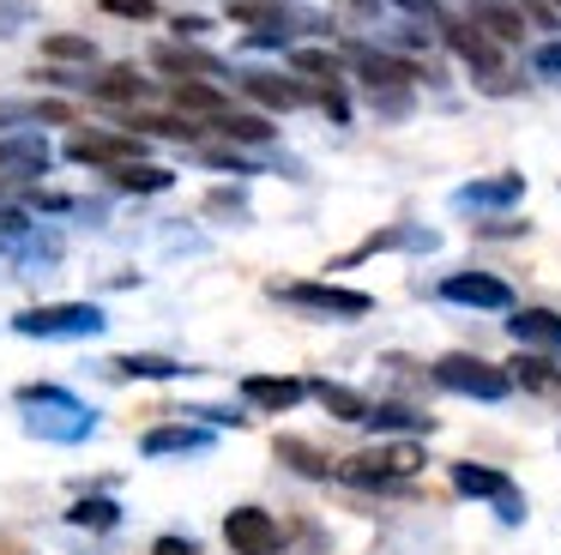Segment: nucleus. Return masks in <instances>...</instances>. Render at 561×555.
I'll return each instance as SVG.
<instances>
[{
  "label": "nucleus",
  "instance_id": "obj_1",
  "mask_svg": "<svg viewBox=\"0 0 561 555\" xmlns=\"http://www.w3.org/2000/svg\"><path fill=\"white\" fill-rule=\"evenodd\" d=\"M19 405H25V429L43 434V441H85L91 422H98L91 405H79L67 386H25Z\"/></svg>",
  "mask_w": 561,
  "mask_h": 555
},
{
  "label": "nucleus",
  "instance_id": "obj_2",
  "mask_svg": "<svg viewBox=\"0 0 561 555\" xmlns=\"http://www.w3.org/2000/svg\"><path fill=\"white\" fill-rule=\"evenodd\" d=\"M423 471V446L416 441H387V446H368V453L344 458L339 477L356 483V489H387V483H404Z\"/></svg>",
  "mask_w": 561,
  "mask_h": 555
},
{
  "label": "nucleus",
  "instance_id": "obj_3",
  "mask_svg": "<svg viewBox=\"0 0 561 555\" xmlns=\"http://www.w3.org/2000/svg\"><path fill=\"white\" fill-rule=\"evenodd\" d=\"M435 381L447 386V393H465V398H489V405L513 393V374H507V369H495V362H483V356H459V350L435 362Z\"/></svg>",
  "mask_w": 561,
  "mask_h": 555
},
{
  "label": "nucleus",
  "instance_id": "obj_4",
  "mask_svg": "<svg viewBox=\"0 0 561 555\" xmlns=\"http://www.w3.org/2000/svg\"><path fill=\"white\" fill-rule=\"evenodd\" d=\"M13 326L25 338H91V332H103V308H91V302H55V308H25Z\"/></svg>",
  "mask_w": 561,
  "mask_h": 555
},
{
  "label": "nucleus",
  "instance_id": "obj_5",
  "mask_svg": "<svg viewBox=\"0 0 561 555\" xmlns=\"http://www.w3.org/2000/svg\"><path fill=\"white\" fill-rule=\"evenodd\" d=\"M272 296L296 302V308H314V314H339V320H363L375 308L363 290H339V284H272Z\"/></svg>",
  "mask_w": 561,
  "mask_h": 555
},
{
  "label": "nucleus",
  "instance_id": "obj_6",
  "mask_svg": "<svg viewBox=\"0 0 561 555\" xmlns=\"http://www.w3.org/2000/svg\"><path fill=\"white\" fill-rule=\"evenodd\" d=\"M224 537H230L236 555H278L284 550V531L266 507H236V513L224 519Z\"/></svg>",
  "mask_w": 561,
  "mask_h": 555
},
{
  "label": "nucleus",
  "instance_id": "obj_7",
  "mask_svg": "<svg viewBox=\"0 0 561 555\" xmlns=\"http://www.w3.org/2000/svg\"><path fill=\"white\" fill-rule=\"evenodd\" d=\"M440 302H459V308H513V284L495 272H453V278H440Z\"/></svg>",
  "mask_w": 561,
  "mask_h": 555
},
{
  "label": "nucleus",
  "instance_id": "obj_8",
  "mask_svg": "<svg viewBox=\"0 0 561 555\" xmlns=\"http://www.w3.org/2000/svg\"><path fill=\"white\" fill-rule=\"evenodd\" d=\"M453 489L477 495V501H495L507 519H519V489H513V477H501V471H489V465H453Z\"/></svg>",
  "mask_w": 561,
  "mask_h": 555
},
{
  "label": "nucleus",
  "instance_id": "obj_9",
  "mask_svg": "<svg viewBox=\"0 0 561 555\" xmlns=\"http://www.w3.org/2000/svg\"><path fill=\"white\" fill-rule=\"evenodd\" d=\"M67 157H73V163H110V169H122V163H139V157H146V145L122 139V133H73V139H67Z\"/></svg>",
  "mask_w": 561,
  "mask_h": 555
},
{
  "label": "nucleus",
  "instance_id": "obj_10",
  "mask_svg": "<svg viewBox=\"0 0 561 555\" xmlns=\"http://www.w3.org/2000/svg\"><path fill=\"white\" fill-rule=\"evenodd\" d=\"M440 31H447V48H453V55H459V60H471V67L483 72V79H489V72L501 67V43H495V36L483 31V24H465V19H440Z\"/></svg>",
  "mask_w": 561,
  "mask_h": 555
},
{
  "label": "nucleus",
  "instance_id": "obj_11",
  "mask_svg": "<svg viewBox=\"0 0 561 555\" xmlns=\"http://www.w3.org/2000/svg\"><path fill=\"white\" fill-rule=\"evenodd\" d=\"M314 393V381H296V374H248L242 381V398L260 410H290Z\"/></svg>",
  "mask_w": 561,
  "mask_h": 555
},
{
  "label": "nucleus",
  "instance_id": "obj_12",
  "mask_svg": "<svg viewBox=\"0 0 561 555\" xmlns=\"http://www.w3.org/2000/svg\"><path fill=\"white\" fill-rule=\"evenodd\" d=\"M507 332L519 338V344H531V350H556V356H561V314L556 308H519V314H507Z\"/></svg>",
  "mask_w": 561,
  "mask_h": 555
},
{
  "label": "nucleus",
  "instance_id": "obj_13",
  "mask_svg": "<svg viewBox=\"0 0 561 555\" xmlns=\"http://www.w3.org/2000/svg\"><path fill=\"white\" fill-rule=\"evenodd\" d=\"M211 446V429H187V422H170V429H151L139 434V453L163 458V453H206Z\"/></svg>",
  "mask_w": 561,
  "mask_h": 555
},
{
  "label": "nucleus",
  "instance_id": "obj_14",
  "mask_svg": "<svg viewBox=\"0 0 561 555\" xmlns=\"http://www.w3.org/2000/svg\"><path fill=\"white\" fill-rule=\"evenodd\" d=\"M356 72H363L368 84H375V91H404V84H411V67H404L399 55H380V48H356Z\"/></svg>",
  "mask_w": 561,
  "mask_h": 555
},
{
  "label": "nucleus",
  "instance_id": "obj_15",
  "mask_svg": "<svg viewBox=\"0 0 561 555\" xmlns=\"http://www.w3.org/2000/svg\"><path fill=\"white\" fill-rule=\"evenodd\" d=\"M242 91L260 97L266 109H296V103H308V97H314V91H302L296 79H278V72H242Z\"/></svg>",
  "mask_w": 561,
  "mask_h": 555
},
{
  "label": "nucleus",
  "instance_id": "obj_16",
  "mask_svg": "<svg viewBox=\"0 0 561 555\" xmlns=\"http://www.w3.org/2000/svg\"><path fill=\"white\" fill-rule=\"evenodd\" d=\"M477 24H483L495 43H519L525 36V19L507 7V0H477Z\"/></svg>",
  "mask_w": 561,
  "mask_h": 555
},
{
  "label": "nucleus",
  "instance_id": "obj_17",
  "mask_svg": "<svg viewBox=\"0 0 561 555\" xmlns=\"http://www.w3.org/2000/svg\"><path fill=\"white\" fill-rule=\"evenodd\" d=\"M98 97H110V103H139V97H151V84L139 79L134 67H115V72H98Z\"/></svg>",
  "mask_w": 561,
  "mask_h": 555
},
{
  "label": "nucleus",
  "instance_id": "obj_18",
  "mask_svg": "<svg viewBox=\"0 0 561 555\" xmlns=\"http://www.w3.org/2000/svg\"><path fill=\"white\" fill-rule=\"evenodd\" d=\"M525 193V181L519 175H495V181H471V188L459 193L465 205H513Z\"/></svg>",
  "mask_w": 561,
  "mask_h": 555
},
{
  "label": "nucleus",
  "instance_id": "obj_19",
  "mask_svg": "<svg viewBox=\"0 0 561 555\" xmlns=\"http://www.w3.org/2000/svg\"><path fill=\"white\" fill-rule=\"evenodd\" d=\"M175 109H187V115H224V109H230V103H224V97L218 91H211V84H194V79H182V84H175Z\"/></svg>",
  "mask_w": 561,
  "mask_h": 555
},
{
  "label": "nucleus",
  "instance_id": "obj_20",
  "mask_svg": "<svg viewBox=\"0 0 561 555\" xmlns=\"http://www.w3.org/2000/svg\"><path fill=\"white\" fill-rule=\"evenodd\" d=\"M507 374L519 386H531V393H556V386H561V362H543V356H519Z\"/></svg>",
  "mask_w": 561,
  "mask_h": 555
},
{
  "label": "nucleus",
  "instance_id": "obj_21",
  "mask_svg": "<svg viewBox=\"0 0 561 555\" xmlns=\"http://www.w3.org/2000/svg\"><path fill=\"white\" fill-rule=\"evenodd\" d=\"M211 127L230 133V139H254V145H266V139H272V121L242 115V109H224V115H211Z\"/></svg>",
  "mask_w": 561,
  "mask_h": 555
},
{
  "label": "nucleus",
  "instance_id": "obj_22",
  "mask_svg": "<svg viewBox=\"0 0 561 555\" xmlns=\"http://www.w3.org/2000/svg\"><path fill=\"white\" fill-rule=\"evenodd\" d=\"M314 398H320V405L332 410V417H344V422H363V417H368V405H363V398L351 393V386H332V381H314Z\"/></svg>",
  "mask_w": 561,
  "mask_h": 555
},
{
  "label": "nucleus",
  "instance_id": "obj_23",
  "mask_svg": "<svg viewBox=\"0 0 561 555\" xmlns=\"http://www.w3.org/2000/svg\"><path fill=\"white\" fill-rule=\"evenodd\" d=\"M115 181H122L127 193H163V188H170V169H151V163H122V169H115Z\"/></svg>",
  "mask_w": 561,
  "mask_h": 555
},
{
  "label": "nucleus",
  "instance_id": "obj_24",
  "mask_svg": "<svg viewBox=\"0 0 561 555\" xmlns=\"http://www.w3.org/2000/svg\"><path fill=\"white\" fill-rule=\"evenodd\" d=\"M368 422H375V429H411V434H423V429H428L423 410H404V405H380V410H368Z\"/></svg>",
  "mask_w": 561,
  "mask_h": 555
},
{
  "label": "nucleus",
  "instance_id": "obj_25",
  "mask_svg": "<svg viewBox=\"0 0 561 555\" xmlns=\"http://www.w3.org/2000/svg\"><path fill=\"white\" fill-rule=\"evenodd\" d=\"M158 67H170V72H182V79H194V72H211L218 60H211V55H199V48H163V55H158Z\"/></svg>",
  "mask_w": 561,
  "mask_h": 555
},
{
  "label": "nucleus",
  "instance_id": "obj_26",
  "mask_svg": "<svg viewBox=\"0 0 561 555\" xmlns=\"http://www.w3.org/2000/svg\"><path fill=\"white\" fill-rule=\"evenodd\" d=\"M67 519H73V525H91V531H110L115 519H122V507H115V501H103V495H98V501H79Z\"/></svg>",
  "mask_w": 561,
  "mask_h": 555
},
{
  "label": "nucleus",
  "instance_id": "obj_27",
  "mask_svg": "<svg viewBox=\"0 0 561 555\" xmlns=\"http://www.w3.org/2000/svg\"><path fill=\"white\" fill-rule=\"evenodd\" d=\"M278 458H284V465H296V471H308V477H327V458H320L314 453V446H302V441H278Z\"/></svg>",
  "mask_w": 561,
  "mask_h": 555
},
{
  "label": "nucleus",
  "instance_id": "obj_28",
  "mask_svg": "<svg viewBox=\"0 0 561 555\" xmlns=\"http://www.w3.org/2000/svg\"><path fill=\"white\" fill-rule=\"evenodd\" d=\"M290 60H296L302 72H314V79H339V60L320 55V48H290Z\"/></svg>",
  "mask_w": 561,
  "mask_h": 555
},
{
  "label": "nucleus",
  "instance_id": "obj_29",
  "mask_svg": "<svg viewBox=\"0 0 561 555\" xmlns=\"http://www.w3.org/2000/svg\"><path fill=\"white\" fill-rule=\"evenodd\" d=\"M139 133H170V139H194V121H170V115H134Z\"/></svg>",
  "mask_w": 561,
  "mask_h": 555
},
{
  "label": "nucleus",
  "instance_id": "obj_30",
  "mask_svg": "<svg viewBox=\"0 0 561 555\" xmlns=\"http://www.w3.org/2000/svg\"><path fill=\"white\" fill-rule=\"evenodd\" d=\"M122 374H187V369L170 356H122Z\"/></svg>",
  "mask_w": 561,
  "mask_h": 555
},
{
  "label": "nucleus",
  "instance_id": "obj_31",
  "mask_svg": "<svg viewBox=\"0 0 561 555\" xmlns=\"http://www.w3.org/2000/svg\"><path fill=\"white\" fill-rule=\"evenodd\" d=\"M43 48H49L55 60H91V55H98V48H91L85 36H49Z\"/></svg>",
  "mask_w": 561,
  "mask_h": 555
},
{
  "label": "nucleus",
  "instance_id": "obj_32",
  "mask_svg": "<svg viewBox=\"0 0 561 555\" xmlns=\"http://www.w3.org/2000/svg\"><path fill=\"white\" fill-rule=\"evenodd\" d=\"M103 12H115V19H158L151 0H103Z\"/></svg>",
  "mask_w": 561,
  "mask_h": 555
},
{
  "label": "nucleus",
  "instance_id": "obj_33",
  "mask_svg": "<svg viewBox=\"0 0 561 555\" xmlns=\"http://www.w3.org/2000/svg\"><path fill=\"white\" fill-rule=\"evenodd\" d=\"M151 555H199V543H187V537H175V531H170V537L151 543Z\"/></svg>",
  "mask_w": 561,
  "mask_h": 555
},
{
  "label": "nucleus",
  "instance_id": "obj_34",
  "mask_svg": "<svg viewBox=\"0 0 561 555\" xmlns=\"http://www.w3.org/2000/svg\"><path fill=\"white\" fill-rule=\"evenodd\" d=\"M537 72H561V43H543V48H537Z\"/></svg>",
  "mask_w": 561,
  "mask_h": 555
},
{
  "label": "nucleus",
  "instance_id": "obj_35",
  "mask_svg": "<svg viewBox=\"0 0 561 555\" xmlns=\"http://www.w3.org/2000/svg\"><path fill=\"white\" fill-rule=\"evenodd\" d=\"M399 7L404 12H435V0H399ZM435 19H440V12H435Z\"/></svg>",
  "mask_w": 561,
  "mask_h": 555
}]
</instances>
